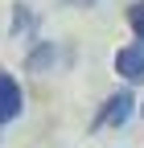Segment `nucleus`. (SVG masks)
<instances>
[{
    "label": "nucleus",
    "instance_id": "nucleus-1",
    "mask_svg": "<svg viewBox=\"0 0 144 148\" xmlns=\"http://www.w3.org/2000/svg\"><path fill=\"white\" fill-rule=\"evenodd\" d=\"M136 107H140V99L132 95V86H119V90H111L103 103H99V111H95V119H91V127L95 132H119V127H128V119L136 115Z\"/></svg>",
    "mask_w": 144,
    "mask_h": 148
},
{
    "label": "nucleus",
    "instance_id": "nucleus-5",
    "mask_svg": "<svg viewBox=\"0 0 144 148\" xmlns=\"http://www.w3.org/2000/svg\"><path fill=\"white\" fill-rule=\"evenodd\" d=\"M8 37H37V12H33V4H12V16H8Z\"/></svg>",
    "mask_w": 144,
    "mask_h": 148
},
{
    "label": "nucleus",
    "instance_id": "nucleus-7",
    "mask_svg": "<svg viewBox=\"0 0 144 148\" xmlns=\"http://www.w3.org/2000/svg\"><path fill=\"white\" fill-rule=\"evenodd\" d=\"M62 4H66V8H82V12H86V8H95L99 0H62Z\"/></svg>",
    "mask_w": 144,
    "mask_h": 148
},
{
    "label": "nucleus",
    "instance_id": "nucleus-4",
    "mask_svg": "<svg viewBox=\"0 0 144 148\" xmlns=\"http://www.w3.org/2000/svg\"><path fill=\"white\" fill-rule=\"evenodd\" d=\"M53 62H58V45L45 41V37H33V41H29V53H25V70L29 74H49Z\"/></svg>",
    "mask_w": 144,
    "mask_h": 148
},
{
    "label": "nucleus",
    "instance_id": "nucleus-2",
    "mask_svg": "<svg viewBox=\"0 0 144 148\" xmlns=\"http://www.w3.org/2000/svg\"><path fill=\"white\" fill-rule=\"evenodd\" d=\"M25 115V90L12 70H0V132Z\"/></svg>",
    "mask_w": 144,
    "mask_h": 148
},
{
    "label": "nucleus",
    "instance_id": "nucleus-6",
    "mask_svg": "<svg viewBox=\"0 0 144 148\" xmlns=\"http://www.w3.org/2000/svg\"><path fill=\"white\" fill-rule=\"evenodd\" d=\"M123 21H128L132 37L144 45V0H132V4H128V12H123Z\"/></svg>",
    "mask_w": 144,
    "mask_h": 148
},
{
    "label": "nucleus",
    "instance_id": "nucleus-3",
    "mask_svg": "<svg viewBox=\"0 0 144 148\" xmlns=\"http://www.w3.org/2000/svg\"><path fill=\"white\" fill-rule=\"evenodd\" d=\"M111 66H115V74L123 78V86H144V45L140 41L119 45L115 58H111Z\"/></svg>",
    "mask_w": 144,
    "mask_h": 148
}]
</instances>
